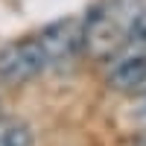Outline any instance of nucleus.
<instances>
[{
	"label": "nucleus",
	"mask_w": 146,
	"mask_h": 146,
	"mask_svg": "<svg viewBox=\"0 0 146 146\" xmlns=\"http://www.w3.org/2000/svg\"><path fill=\"white\" fill-rule=\"evenodd\" d=\"M123 3L126 0H114V3H100L88 12L85 18V47L94 56H105L126 38L131 18H123Z\"/></svg>",
	"instance_id": "1"
},
{
	"label": "nucleus",
	"mask_w": 146,
	"mask_h": 146,
	"mask_svg": "<svg viewBox=\"0 0 146 146\" xmlns=\"http://www.w3.org/2000/svg\"><path fill=\"white\" fill-rule=\"evenodd\" d=\"M50 56H47L41 38H23V41H12L0 50V79L3 82H27L35 79L38 73H44L50 67Z\"/></svg>",
	"instance_id": "2"
},
{
	"label": "nucleus",
	"mask_w": 146,
	"mask_h": 146,
	"mask_svg": "<svg viewBox=\"0 0 146 146\" xmlns=\"http://www.w3.org/2000/svg\"><path fill=\"white\" fill-rule=\"evenodd\" d=\"M38 38H41V44H44V50H47L53 64L70 62V58L85 47V21H79V18L56 21V23L41 29Z\"/></svg>",
	"instance_id": "3"
},
{
	"label": "nucleus",
	"mask_w": 146,
	"mask_h": 146,
	"mask_svg": "<svg viewBox=\"0 0 146 146\" xmlns=\"http://www.w3.org/2000/svg\"><path fill=\"white\" fill-rule=\"evenodd\" d=\"M108 85L114 91H135L146 85V53H135L123 62H117L108 73Z\"/></svg>",
	"instance_id": "4"
},
{
	"label": "nucleus",
	"mask_w": 146,
	"mask_h": 146,
	"mask_svg": "<svg viewBox=\"0 0 146 146\" xmlns=\"http://www.w3.org/2000/svg\"><path fill=\"white\" fill-rule=\"evenodd\" d=\"M35 135L21 120H0V146H32Z\"/></svg>",
	"instance_id": "5"
},
{
	"label": "nucleus",
	"mask_w": 146,
	"mask_h": 146,
	"mask_svg": "<svg viewBox=\"0 0 146 146\" xmlns=\"http://www.w3.org/2000/svg\"><path fill=\"white\" fill-rule=\"evenodd\" d=\"M126 38L131 44H146V9H137V15L131 18V23H129Z\"/></svg>",
	"instance_id": "6"
},
{
	"label": "nucleus",
	"mask_w": 146,
	"mask_h": 146,
	"mask_svg": "<svg viewBox=\"0 0 146 146\" xmlns=\"http://www.w3.org/2000/svg\"><path fill=\"white\" fill-rule=\"evenodd\" d=\"M140 117L146 120V96H143V102H140Z\"/></svg>",
	"instance_id": "7"
},
{
	"label": "nucleus",
	"mask_w": 146,
	"mask_h": 146,
	"mask_svg": "<svg viewBox=\"0 0 146 146\" xmlns=\"http://www.w3.org/2000/svg\"><path fill=\"white\" fill-rule=\"evenodd\" d=\"M137 146H146V135H143V137H140V140H137Z\"/></svg>",
	"instance_id": "8"
}]
</instances>
